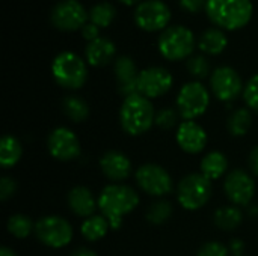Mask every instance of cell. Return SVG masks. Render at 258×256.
Masks as SVG:
<instances>
[{
	"instance_id": "obj_19",
	"label": "cell",
	"mask_w": 258,
	"mask_h": 256,
	"mask_svg": "<svg viewBox=\"0 0 258 256\" xmlns=\"http://www.w3.org/2000/svg\"><path fill=\"white\" fill-rule=\"evenodd\" d=\"M67 202H68L71 213H74L77 217H82V219H88L94 216L98 208V199H95L94 193L85 186L73 187L68 192Z\"/></svg>"
},
{
	"instance_id": "obj_29",
	"label": "cell",
	"mask_w": 258,
	"mask_h": 256,
	"mask_svg": "<svg viewBox=\"0 0 258 256\" xmlns=\"http://www.w3.org/2000/svg\"><path fill=\"white\" fill-rule=\"evenodd\" d=\"M8 232L15 238H27L32 232H35V223L29 216L24 214H14L8 219L6 223Z\"/></svg>"
},
{
	"instance_id": "obj_41",
	"label": "cell",
	"mask_w": 258,
	"mask_h": 256,
	"mask_svg": "<svg viewBox=\"0 0 258 256\" xmlns=\"http://www.w3.org/2000/svg\"><path fill=\"white\" fill-rule=\"evenodd\" d=\"M0 256H18L12 249H9V247H2L0 249Z\"/></svg>"
},
{
	"instance_id": "obj_28",
	"label": "cell",
	"mask_w": 258,
	"mask_h": 256,
	"mask_svg": "<svg viewBox=\"0 0 258 256\" xmlns=\"http://www.w3.org/2000/svg\"><path fill=\"white\" fill-rule=\"evenodd\" d=\"M88 15H89L91 23H94L95 26H98V27H107L115 20L116 9L109 2H100V3L94 5L89 9Z\"/></svg>"
},
{
	"instance_id": "obj_39",
	"label": "cell",
	"mask_w": 258,
	"mask_h": 256,
	"mask_svg": "<svg viewBox=\"0 0 258 256\" xmlns=\"http://www.w3.org/2000/svg\"><path fill=\"white\" fill-rule=\"evenodd\" d=\"M249 167L258 177V145L252 149V152L249 155Z\"/></svg>"
},
{
	"instance_id": "obj_43",
	"label": "cell",
	"mask_w": 258,
	"mask_h": 256,
	"mask_svg": "<svg viewBox=\"0 0 258 256\" xmlns=\"http://www.w3.org/2000/svg\"><path fill=\"white\" fill-rule=\"evenodd\" d=\"M121 3H124V5H128V6H132V5H135V3H138L139 0H119Z\"/></svg>"
},
{
	"instance_id": "obj_40",
	"label": "cell",
	"mask_w": 258,
	"mask_h": 256,
	"mask_svg": "<svg viewBox=\"0 0 258 256\" xmlns=\"http://www.w3.org/2000/svg\"><path fill=\"white\" fill-rule=\"evenodd\" d=\"M71 256H97V253L94 250L88 249V247H79L71 253Z\"/></svg>"
},
{
	"instance_id": "obj_24",
	"label": "cell",
	"mask_w": 258,
	"mask_h": 256,
	"mask_svg": "<svg viewBox=\"0 0 258 256\" xmlns=\"http://www.w3.org/2000/svg\"><path fill=\"white\" fill-rule=\"evenodd\" d=\"M109 229H112L109 220L101 214H94L83 220L80 226V234L86 241L94 243V241H100L101 238H104Z\"/></svg>"
},
{
	"instance_id": "obj_34",
	"label": "cell",
	"mask_w": 258,
	"mask_h": 256,
	"mask_svg": "<svg viewBox=\"0 0 258 256\" xmlns=\"http://www.w3.org/2000/svg\"><path fill=\"white\" fill-rule=\"evenodd\" d=\"M230 247L221 241H207L198 250V256H230Z\"/></svg>"
},
{
	"instance_id": "obj_25",
	"label": "cell",
	"mask_w": 258,
	"mask_h": 256,
	"mask_svg": "<svg viewBox=\"0 0 258 256\" xmlns=\"http://www.w3.org/2000/svg\"><path fill=\"white\" fill-rule=\"evenodd\" d=\"M23 155V146L12 134H5L0 142V164L8 169L14 167Z\"/></svg>"
},
{
	"instance_id": "obj_21",
	"label": "cell",
	"mask_w": 258,
	"mask_h": 256,
	"mask_svg": "<svg viewBox=\"0 0 258 256\" xmlns=\"http://www.w3.org/2000/svg\"><path fill=\"white\" fill-rule=\"evenodd\" d=\"M200 170L207 180L216 181L228 172V158L221 151H212L203 157Z\"/></svg>"
},
{
	"instance_id": "obj_31",
	"label": "cell",
	"mask_w": 258,
	"mask_h": 256,
	"mask_svg": "<svg viewBox=\"0 0 258 256\" xmlns=\"http://www.w3.org/2000/svg\"><path fill=\"white\" fill-rule=\"evenodd\" d=\"M187 71L192 77L198 78V80H203L209 75L210 72V63L207 60L206 56L203 54H194L187 59Z\"/></svg>"
},
{
	"instance_id": "obj_7",
	"label": "cell",
	"mask_w": 258,
	"mask_h": 256,
	"mask_svg": "<svg viewBox=\"0 0 258 256\" xmlns=\"http://www.w3.org/2000/svg\"><path fill=\"white\" fill-rule=\"evenodd\" d=\"M36 238L50 249H62L73 241V225L60 216H44L35 223Z\"/></svg>"
},
{
	"instance_id": "obj_30",
	"label": "cell",
	"mask_w": 258,
	"mask_h": 256,
	"mask_svg": "<svg viewBox=\"0 0 258 256\" xmlns=\"http://www.w3.org/2000/svg\"><path fill=\"white\" fill-rule=\"evenodd\" d=\"M172 213H174L172 204L169 201L160 199L150 205V208L147 211V220L151 225H163L171 219Z\"/></svg>"
},
{
	"instance_id": "obj_35",
	"label": "cell",
	"mask_w": 258,
	"mask_h": 256,
	"mask_svg": "<svg viewBox=\"0 0 258 256\" xmlns=\"http://www.w3.org/2000/svg\"><path fill=\"white\" fill-rule=\"evenodd\" d=\"M17 192V183L12 177H3L0 180V199L6 202Z\"/></svg>"
},
{
	"instance_id": "obj_36",
	"label": "cell",
	"mask_w": 258,
	"mask_h": 256,
	"mask_svg": "<svg viewBox=\"0 0 258 256\" xmlns=\"http://www.w3.org/2000/svg\"><path fill=\"white\" fill-rule=\"evenodd\" d=\"M180 5L184 11L197 14V12H201L203 9H206L207 0H180Z\"/></svg>"
},
{
	"instance_id": "obj_44",
	"label": "cell",
	"mask_w": 258,
	"mask_h": 256,
	"mask_svg": "<svg viewBox=\"0 0 258 256\" xmlns=\"http://www.w3.org/2000/svg\"><path fill=\"white\" fill-rule=\"evenodd\" d=\"M243 256H245V255H243Z\"/></svg>"
},
{
	"instance_id": "obj_23",
	"label": "cell",
	"mask_w": 258,
	"mask_h": 256,
	"mask_svg": "<svg viewBox=\"0 0 258 256\" xmlns=\"http://www.w3.org/2000/svg\"><path fill=\"white\" fill-rule=\"evenodd\" d=\"M213 222L221 231H225V232L236 231L243 222V213L236 205H225L215 211Z\"/></svg>"
},
{
	"instance_id": "obj_32",
	"label": "cell",
	"mask_w": 258,
	"mask_h": 256,
	"mask_svg": "<svg viewBox=\"0 0 258 256\" xmlns=\"http://www.w3.org/2000/svg\"><path fill=\"white\" fill-rule=\"evenodd\" d=\"M180 113L177 109L172 107H163L156 113V125L162 130H171L174 127H178V119H180Z\"/></svg>"
},
{
	"instance_id": "obj_37",
	"label": "cell",
	"mask_w": 258,
	"mask_h": 256,
	"mask_svg": "<svg viewBox=\"0 0 258 256\" xmlns=\"http://www.w3.org/2000/svg\"><path fill=\"white\" fill-rule=\"evenodd\" d=\"M100 27L98 26H95L94 23H86L83 27H82V36L86 39V41H94V39H97V38H100V30H98Z\"/></svg>"
},
{
	"instance_id": "obj_6",
	"label": "cell",
	"mask_w": 258,
	"mask_h": 256,
	"mask_svg": "<svg viewBox=\"0 0 258 256\" xmlns=\"http://www.w3.org/2000/svg\"><path fill=\"white\" fill-rule=\"evenodd\" d=\"M213 193L212 181L201 172L186 175L177 186V201L187 211H198L209 204Z\"/></svg>"
},
{
	"instance_id": "obj_4",
	"label": "cell",
	"mask_w": 258,
	"mask_h": 256,
	"mask_svg": "<svg viewBox=\"0 0 258 256\" xmlns=\"http://www.w3.org/2000/svg\"><path fill=\"white\" fill-rule=\"evenodd\" d=\"M195 35L194 32L180 24L168 26L159 36L157 47L160 54L172 62L189 59L195 50Z\"/></svg>"
},
{
	"instance_id": "obj_14",
	"label": "cell",
	"mask_w": 258,
	"mask_h": 256,
	"mask_svg": "<svg viewBox=\"0 0 258 256\" xmlns=\"http://www.w3.org/2000/svg\"><path fill=\"white\" fill-rule=\"evenodd\" d=\"M47 148L50 155L59 161H73L82 154L79 137L67 127H57L50 133Z\"/></svg>"
},
{
	"instance_id": "obj_8",
	"label": "cell",
	"mask_w": 258,
	"mask_h": 256,
	"mask_svg": "<svg viewBox=\"0 0 258 256\" xmlns=\"http://www.w3.org/2000/svg\"><path fill=\"white\" fill-rule=\"evenodd\" d=\"M210 104V94L201 81L186 83L177 95V110L184 121L203 116Z\"/></svg>"
},
{
	"instance_id": "obj_2",
	"label": "cell",
	"mask_w": 258,
	"mask_h": 256,
	"mask_svg": "<svg viewBox=\"0 0 258 256\" xmlns=\"http://www.w3.org/2000/svg\"><path fill=\"white\" fill-rule=\"evenodd\" d=\"M156 110L151 100L141 94L124 98L119 109V122L130 136H142L156 124Z\"/></svg>"
},
{
	"instance_id": "obj_16",
	"label": "cell",
	"mask_w": 258,
	"mask_h": 256,
	"mask_svg": "<svg viewBox=\"0 0 258 256\" xmlns=\"http://www.w3.org/2000/svg\"><path fill=\"white\" fill-rule=\"evenodd\" d=\"M175 139L178 146L187 154H200L207 146V131L195 121H183L177 127Z\"/></svg>"
},
{
	"instance_id": "obj_11",
	"label": "cell",
	"mask_w": 258,
	"mask_h": 256,
	"mask_svg": "<svg viewBox=\"0 0 258 256\" xmlns=\"http://www.w3.org/2000/svg\"><path fill=\"white\" fill-rule=\"evenodd\" d=\"M169 20L171 9L162 0H145L135 9V21L145 32L165 30Z\"/></svg>"
},
{
	"instance_id": "obj_27",
	"label": "cell",
	"mask_w": 258,
	"mask_h": 256,
	"mask_svg": "<svg viewBox=\"0 0 258 256\" xmlns=\"http://www.w3.org/2000/svg\"><path fill=\"white\" fill-rule=\"evenodd\" d=\"M62 109L67 118L76 124L85 122L89 116V106L79 95H67L62 101Z\"/></svg>"
},
{
	"instance_id": "obj_38",
	"label": "cell",
	"mask_w": 258,
	"mask_h": 256,
	"mask_svg": "<svg viewBox=\"0 0 258 256\" xmlns=\"http://www.w3.org/2000/svg\"><path fill=\"white\" fill-rule=\"evenodd\" d=\"M230 252L233 256H243V252H245V243L239 238H234L231 240L230 243Z\"/></svg>"
},
{
	"instance_id": "obj_15",
	"label": "cell",
	"mask_w": 258,
	"mask_h": 256,
	"mask_svg": "<svg viewBox=\"0 0 258 256\" xmlns=\"http://www.w3.org/2000/svg\"><path fill=\"white\" fill-rule=\"evenodd\" d=\"M172 74L163 66H150L139 71L138 77V92L148 100L163 97L172 88Z\"/></svg>"
},
{
	"instance_id": "obj_5",
	"label": "cell",
	"mask_w": 258,
	"mask_h": 256,
	"mask_svg": "<svg viewBox=\"0 0 258 256\" xmlns=\"http://www.w3.org/2000/svg\"><path fill=\"white\" fill-rule=\"evenodd\" d=\"M51 74L59 86L76 91L86 83L88 66L79 54L73 51H62L53 59Z\"/></svg>"
},
{
	"instance_id": "obj_10",
	"label": "cell",
	"mask_w": 258,
	"mask_h": 256,
	"mask_svg": "<svg viewBox=\"0 0 258 256\" xmlns=\"http://www.w3.org/2000/svg\"><path fill=\"white\" fill-rule=\"evenodd\" d=\"M89 18L85 6L79 0H60L57 2L50 12L51 24L62 32L82 30Z\"/></svg>"
},
{
	"instance_id": "obj_42",
	"label": "cell",
	"mask_w": 258,
	"mask_h": 256,
	"mask_svg": "<svg viewBox=\"0 0 258 256\" xmlns=\"http://www.w3.org/2000/svg\"><path fill=\"white\" fill-rule=\"evenodd\" d=\"M249 214H251V216H254V217H257V216H258V205H255V208L249 207Z\"/></svg>"
},
{
	"instance_id": "obj_13",
	"label": "cell",
	"mask_w": 258,
	"mask_h": 256,
	"mask_svg": "<svg viewBox=\"0 0 258 256\" xmlns=\"http://www.w3.org/2000/svg\"><path fill=\"white\" fill-rule=\"evenodd\" d=\"M210 88L215 97L224 103L234 101L243 94V81L239 72L231 66H219L210 75Z\"/></svg>"
},
{
	"instance_id": "obj_18",
	"label": "cell",
	"mask_w": 258,
	"mask_h": 256,
	"mask_svg": "<svg viewBox=\"0 0 258 256\" xmlns=\"http://www.w3.org/2000/svg\"><path fill=\"white\" fill-rule=\"evenodd\" d=\"M115 78L118 84V92L124 95V98L139 94L138 92V77L139 71L136 68L135 60L130 56H119L115 60Z\"/></svg>"
},
{
	"instance_id": "obj_22",
	"label": "cell",
	"mask_w": 258,
	"mask_h": 256,
	"mask_svg": "<svg viewBox=\"0 0 258 256\" xmlns=\"http://www.w3.org/2000/svg\"><path fill=\"white\" fill-rule=\"evenodd\" d=\"M228 45V38L225 32L219 27H210L206 29L198 41V47L203 53L209 56H216L221 54Z\"/></svg>"
},
{
	"instance_id": "obj_26",
	"label": "cell",
	"mask_w": 258,
	"mask_h": 256,
	"mask_svg": "<svg viewBox=\"0 0 258 256\" xmlns=\"http://www.w3.org/2000/svg\"><path fill=\"white\" fill-rule=\"evenodd\" d=\"M251 127H252V113H251V109H248V107L236 109L230 115L228 122H227V128H228L230 134L234 137H242V136L248 134Z\"/></svg>"
},
{
	"instance_id": "obj_3",
	"label": "cell",
	"mask_w": 258,
	"mask_h": 256,
	"mask_svg": "<svg viewBox=\"0 0 258 256\" xmlns=\"http://www.w3.org/2000/svg\"><path fill=\"white\" fill-rule=\"evenodd\" d=\"M251 0H207L206 12L213 24L225 30H237L246 26L252 17Z\"/></svg>"
},
{
	"instance_id": "obj_20",
	"label": "cell",
	"mask_w": 258,
	"mask_h": 256,
	"mask_svg": "<svg viewBox=\"0 0 258 256\" xmlns=\"http://www.w3.org/2000/svg\"><path fill=\"white\" fill-rule=\"evenodd\" d=\"M115 54H116L115 44L110 39L103 38V36L88 42V45L85 48L86 62L91 66H97V68L109 65L113 60Z\"/></svg>"
},
{
	"instance_id": "obj_12",
	"label": "cell",
	"mask_w": 258,
	"mask_h": 256,
	"mask_svg": "<svg viewBox=\"0 0 258 256\" xmlns=\"http://www.w3.org/2000/svg\"><path fill=\"white\" fill-rule=\"evenodd\" d=\"M224 192L228 201L236 207H248L255 195L254 178L242 169H234L227 174L224 181Z\"/></svg>"
},
{
	"instance_id": "obj_1",
	"label": "cell",
	"mask_w": 258,
	"mask_h": 256,
	"mask_svg": "<svg viewBox=\"0 0 258 256\" xmlns=\"http://www.w3.org/2000/svg\"><path fill=\"white\" fill-rule=\"evenodd\" d=\"M139 202L138 192L125 184H109L98 195V210L109 220L113 231L122 226L124 217L133 213Z\"/></svg>"
},
{
	"instance_id": "obj_33",
	"label": "cell",
	"mask_w": 258,
	"mask_h": 256,
	"mask_svg": "<svg viewBox=\"0 0 258 256\" xmlns=\"http://www.w3.org/2000/svg\"><path fill=\"white\" fill-rule=\"evenodd\" d=\"M242 95H243V100H245L248 109L258 112V74L248 80Z\"/></svg>"
},
{
	"instance_id": "obj_17",
	"label": "cell",
	"mask_w": 258,
	"mask_h": 256,
	"mask_svg": "<svg viewBox=\"0 0 258 256\" xmlns=\"http://www.w3.org/2000/svg\"><path fill=\"white\" fill-rule=\"evenodd\" d=\"M100 169L107 180L113 181L115 184H119L121 181L130 178L133 172V164L124 152L112 149L101 155Z\"/></svg>"
},
{
	"instance_id": "obj_9",
	"label": "cell",
	"mask_w": 258,
	"mask_h": 256,
	"mask_svg": "<svg viewBox=\"0 0 258 256\" xmlns=\"http://www.w3.org/2000/svg\"><path fill=\"white\" fill-rule=\"evenodd\" d=\"M135 178L141 190L154 198H163L174 190V183L169 172L154 163L142 164L136 170Z\"/></svg>"
}]
</instances>
